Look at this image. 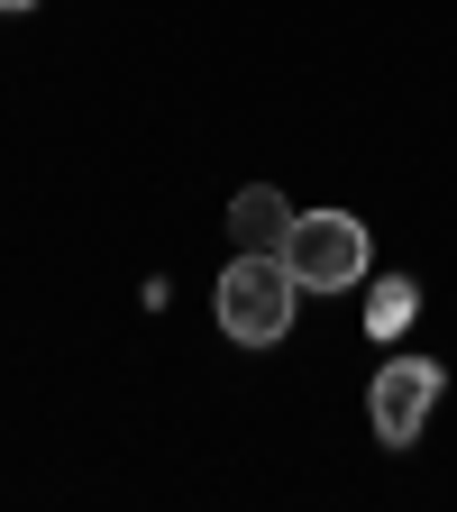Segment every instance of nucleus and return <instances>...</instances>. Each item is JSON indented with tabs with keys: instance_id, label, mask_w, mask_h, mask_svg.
<instances>
[{
	"instance_id": "423d86ee",
	"label": "nucleus",
	"mask_w": 457,
	"mask_h": 512,
	"mask_svg": "<svg viewBox=\"0 0 457 512\" xmlns=\"http://www.w3.org/2000/svg\"><path fill=\"white\" fill-rule=\"evenodd\" d=\"M0 10H10V19H19V10H37V0H0Z\"/></svg>"
},
{
	"instance_id": "7ed1b4c3",
	"label": "nucleus",
	"mask_w": 457,
	"mask_h": 512,
	"mask_svg": "<svg viewBox=\"0 0 457 512\" xmlns=\"http://www.w3.org/2000/svg\"><path fill=\"white\" fill-rule=\"evenodd\" d=\"M439 384H448V375H439L430 357H394V366L375 375V394H366L375 439H384V448H412V439H421V421L439 412Z\"/></svg>"
},
{
	"instance_id": "39448f33",
	"label": "nucleus",
	"mask_w": 457,
	"mask_h": 512,
	"mask_svg": "<svg viewBox=\"0 0 457 512\" xmlns=\"http://www.w3.org/2000/svg\"><path fill=\"white\" fill-rule=\"evenodd\" d=\"M412 311H421V284H412V275H384V284L366 293V330L394 339V330H412Z\"/></svg>"
},
{
	"instance_id": "f03ea898",
	"label": "nucleus",
	"mask_w": 457,
	"mask_h": 512,
	"mask_svg": "<svg viewBox=\"0 0 457 512\" xmlns=\"http://www.w3.org/2000/svg\"><path fill=\"white\" fill-rule=\"evenodd\" d=\"M284 266H293L302 293H339V284H357V275H366V220H357V211H293V229H284Z\"/></svg>"
},
{
	"instance_id": "f257e3e1",
	"label": "nucleus",
	"mask_w": 457,
	"mask_h": 512,
	"mask_svg": "<svg viewBox=\"0 0 457 512\" xmlns=\"http://www.w3.org/2000/svg\"><path fill=\"white\" fill-rule=\"evenodd\" d=\"M293 293H302V284H293L284 256H247V247H238L211 302H220V330H229L238 348H275V339L293 330Z\"/></svg>"
},
{
	"instance_id": "20e7f679",
	"label": "nucleus",
	"mask_w": 457,
	"mask_h": 512,
	"mask_svg": "<svg viewBox=\"0 0 457 512\" xmlns=\"http://www.w3.org/2000/svg\"><path fill=\"white\" fill-rule=\"evenodd\" d=\"M284 229H293V202H284L275 183H247L238 202H229V238L247 256H284Z\"/></svg>"
}]
</instances>
